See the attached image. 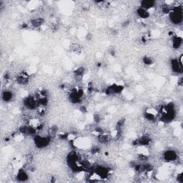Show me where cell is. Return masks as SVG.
Masks as SVG:
<instances>
[{"mask_svg": "<svg viewBox=\"0 0 183 183\" xmlns=\"http://www.w3.org/2000/svg\"><path fill=\"white\" fill-rule=\"evenodd\" d=\"M51 137L49 135H35L34 138V142L36 147L39 149L45 148L50 144L51 142Z\"/></svg>", "mask_w": 183, "mask_h": 183, "instance_id": "6da1fadb", "label": "cell"}, {"mask_svg": "<svg viewBox=\"0 0 183 183\" xmlns=\"http://www.w3.org/2000/svg\"><path fill=\"white\" fill-rule=\"evenodd\" d=\"M24 105L28 110H35L39 107V102H38L37 97H36V95H30L25 97L24 99Z\"/></svg>", "mask_w": 183, "mask_h": 183, "instance_id": "7a4b0ae2", "label": "cell"}, {"mask_svg": "<svg viewBox=\"0 0 183 183\" xmlns=\"http://www.w3.org/2000/svg\"><path fill=\"white\" fill-rule=\"evenodd\" d=\"M164 157V159L167 162H173L177 159V154L175 151L172 150H167L165 153L163 155Z\"/></svg>", "mask_w": 183, "mask_h": 183, "instance_id": "3957f363", "label": "cell"}, {"mask_svg": "<svg viewBox=\"0 0 183 183\" xmlns=\"http://www.w3.org/2000/svg\"><path fill=\"white\" fill-rule=\"evenodd\" d=\"M171 66L173 71L175 73L181 74L182 73L183 71V67L182 64H180L178 59H173L171 60Z\"/></svg>", "mask_w": 183, "mask_h": 183, "instance_id": "277c9868", "label": "cell"}, {"mask_svg": "<svg viewBox=\"0 0 183 183\" xmlns=\"http://www.w3.org/2000/svg\"><path fill=\"white\" fill-rule=\"evenodd\" d=\"M29 79H30L29 74L26 72H22L17 76V81L19 84L24 85L29 82Z\"/></svg>", "mask_w": 183, "mask_h": 183, "instance_id": "5b68a950", "label": "cell"}, {"mask_svg": "<svg viewBox=\"0 0 183 183\" xmlns=\"http://www.w3.org/2000/svg\"><path fill=\"white\" fill-rule=\"evenodd\" d=\"M28 175H27V172L25 171L24 170L20 169L18 170L17 174V179L18 180L21 181V182H24V181H27L28 180Z\"/></svg>", "mask_w": 183, "mask_h": 183, "instance_id": "8992f818", "label": "cell"}, {"mask_svg": "<svg viewBox=\"0 0 183 183\" xmlns=\"http://www.w3.org/2000/svg\"><path fill=\"white\" fill-rule=\"evenodd\" d=\"M155 1H151V0H147V1H141V6L140 7L144 9L147 11H148L150 9L155 7Z\"/></svg>", "mask_w": 183, "mask_h": 183, "instance_id": "52a82bcc", "label": "cell"}, {"mask_svg": "<svg viewBox=\"0 0 183 183\" xmlns=\"http://www.w3.org/2000/svg\"><path fill=\"white\" fill-rule=\"evenodd\" d=\"M182 44V37L179 36L174 35L173 37V47L174 49H179Z\"/></svg>", "mask_w": 183, "mask_h": 183, "instance_id": "ba28073f", "label": "cell"}, {"mask_svg": "<svg viewBox=\"0 0 183 183\" xmlns=\"http://www.w3.org/2000/svg\"><path fill=\"white\" fill-rule=\"evenodd\" d=\"M137 15H138V17L142 19H147V18H149L150 15L147 11L146 10H144V9L142 8V7H139V8L137 9Z\"/></svg>", "mask_w": 183, "mask_h": 183, "instance_id": "9c48e42d", "label": "cell"}, {"mask_svg": "<svg viewBox=\"0 0 183 183\" xmlns=\"http://www.w3.org/2000/svg\"><path fill=\"white\" fill-rule=\"evenodd\" d=\"M151 142V139L148 135H144L139 139V145L147 146Z\"/></svg>", "mask_w": 183, "mask_h": 183, "instance_id": "30bf717a", "label": "cell"}, {"mask_svg": "<svg viewBox=\"0 0 183 183\" xmlns=\"http://www.w3.org/2000/svg\"><path fill=\"white\" fill-rule=\"evenodd\" d=\"M58 131H59V128H58L57 125L50 127L48 130V135L51 138H54V137H55L58 135Z\"/></svg>", "mask_w": 183, "mask_h": 183, "instance_id": "8fae6325", "label": "cell"}, {"mask_svg": "<svg viewBox=\"0 0 183 183\" xmlns=\"http://www.w3.org/2000/svg\"><path fill=\"white\" fill-rule=\"evenodd\" d=\"M31 24L32 26L35 28H38V27H41L44 24V19L41 17L36 18V19H33L31 21Z\"/></svg>", "mask_w": 183, "mask_h": 183, "instance_id": "7c38bea8", "label": "cell"}, {"mask_svg": "<svg viewBox=\"0 0 183 183\" xmlns=\"http://www.w3.org/2000/svg\"><path fill=\"white\" fill-rule=\"evenodd\" d=\"M98 140L100 143L107 144V143L110 142V135H109V134H106L103 132L102 134H101L98 137Z\"/></svg>", "mask_w": 183, "mask_h": 183, "instance_id": "4fadbf2b", "label": "cell"}, {"mask_svg": "<svg viewBox=\"0 0 183 183\" xmlns=\"http://www.w3.org/2000/svg\"><path fill=\"white\" fill-rule=\"evenodd\" d=\"M13 97V94L11 91H9V90H5L4 92H3L2 93V99L5 102H9L10 101L11 99H12Z\"/></svg>", "mask_w": 183, "mask_h": 183, "instance_id": "5bb4252c", "label": "cell"}, {"mask_svg": "<svg viewBox=\"0 0 183 183\" xmlns=\"http://www.w3.org/2000/svg\"><path fill=\"white\" fill-rule=\"evenodd\" d=\"M144 118L148 121H155V119H156V116L152 115V114L148 113V112H144Z\"/></svg>", "mask_w": 183, "mask_h": 183, "instance_id": "9a60e30c", "label": "cell"}, {"mask_svg": "<svg viewBox=\"0 0 183 183\" xmlns=\"http://www.w3.org/2000/svg\"><path fill=\"white\" fill-rule=\"evenodd\" d=\"M142 61H143V63L146 65H151L153 63V59H152L151 58L149 57H143Z\"/></svg>", "mask_w": 183, "mask_h": 183, "instance_id": "2e32d148", "label": "cell"}, {"mask_svg": "<svg viewBox=\"0 0 183 183\" xmlns=\"http://www.w3.org/2000/svg\"><path fill=\"white\" fill-rule=\"evenodd\" d=\"M99 147L97 146H93L91 147V150H90V152H91V154L92 155H96V154H97L99 152Z\"/></svg>", "mask_w": 183, "mask_h": 183, "instance_id": "e0dca14e", "label": "cell"}]
</instances>
